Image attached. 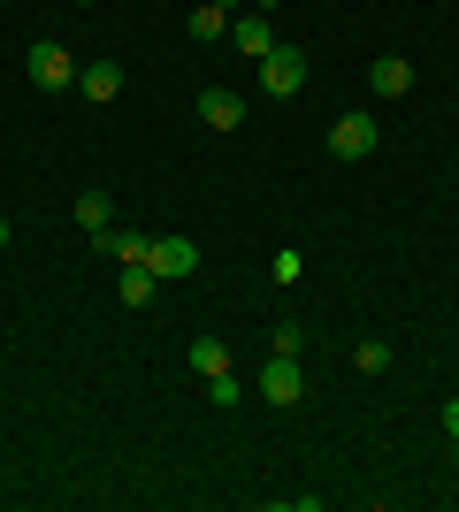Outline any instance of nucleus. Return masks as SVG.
I'll list each match as a JSON object with an SVG mask.
<instances>
[{
  "label": "nucleus",
  "mask_w": 459,
  "mask_h": 512,
  "mask_svg": "<svg viewBox=\"0 0 459 512\" xmlns=\"http://www.w3.org/2000/svg\"><path fill=\"white\" fill-rule=\"evenodd\" d=\"M261 398H268L276 413L306 398V367H299V352H268V367H261Z\"/></svg>",
  "instance_id": "obj_1"
},
{
  "label": "nucleus",
  "mask_w": 459,
  "mask_h": 512,
  "mask_svg": "<svg viewBox=\"0 0 459 512\" xmlns=\"http://www.w3.org/2000/svg\"><path fill=\"white\" fill-rule=\"evenodd\" d=\"M261 92H268V100L306 92V54H299V46H268V54H261Z\"/></svg>",
  "instance_id": "obj_2"
},
{
  "label": "nucleus",
  "mask_w": 459,
  "mask_h": 512,
  "mask_svg": "<svg viewBox=\"0 0 459 512\" xmlns=\"http://www.w3.org/2000/svg\"><path fill=\"white\" fill-rule=\"evenodd\" d=\"M23 69H31V85H39V92H77V62H69V46H54V39L31 46V62H23Z\"/></svg>",
  "instance_id": "obj_3"
},
{
  "label": "nucleus",
  "mask_w": 459,
  "mask_h": 512,
  "mask_svg": "<svg viewBox=\"0 0 459 512\" xmlns=\"http://www.w3.org/2000/svg\"><path fill=\"white\" fill-rule=\"evenodd\" d=\"M375 146H383L375 115H337V123H329V153H337V161H368Z\"/></svg>",
  "instance_id": "obj_4"
},
{
  "label": "nucleus",
  "mask_w": 459,
  "mask_h": 512,
  "mask_svg": "<svg viewBox=\"0 0 459 512\" xmlns=\"http://www.w3.org/2000/svg\"><path fill=\"white\" fill-rule=\"evenodd\" d=\"M146 268H153L161 283H192V276H199V245H192V237H153Z\"/></svg>",
  "instance_id": "obj_5"
},
{
  "label": "nucleus",
  "mask_w": 459,
  "mask_h": 512,
  "mask_svg": "<svg viewBox=\"0 0 459 512\" xmlns=\"http://www.w3.org/2000/svg\"><path fill=\"white\" fill-rule=\"evenodd\" d=\"M368 85H375V100H406V92H414V62H406V54H375Z\"/></svg>",
  "instance_id": "obj_6"
},
{
  "label": "nucleus",
  "mask_w": 459,
  "mask_h": 512,
  "mask_svg": "<svg viewBox=\"0 0 459 512\" xmlns=\"http://www.w3.org/2000/svg\"><path fill=\"white\" fill-rule=\"evenodd\" d=\"M230 46H238L245 62H261L268 46H276V31H268V16H261V8H238V16H230Z\"/></svg>",
  "instance_id": "obj_7"
},
{
  "label": "nucleus",
  "mask_w": 459,
  "mask_h": 512,
  "mask_svg": "<svg viewBox=\"0 0 459 512\" xmlns=\"http://www.w3.org/2000/svg\"><path fill=\"white\" fill-rule=\"evenodd\" d=\"M199 123L230 138V130L245 123V100H238V92H230V85H207V92H199Z\"/></svg>",
  "instance_id": "obj_8"
},
{
  "label": "nucleus",
  "mask_w": 459,
  "mask_h": 512,
  "mask_svg": "<svg viewBox=\"0 0 459 512\" xmlns=\"http://www.w3.org/2000/svg\"><path fill=\"white\" fill-rule=\"evenodd\" d=\"M77 92H85L92 107L123 100V62H77Z\"/></svg>",
  "instance_id": "obj_9"
},
{
  "label": "nucleus",
  "mask_w": 459,
  "mask_h": 512,
  "mask_svg": "<svg viewBox=\"0 0 459 512\" xmlns=\"http://www.w3.org/2000/svg\"><path fill=\"white\" fill-rule=\"evenodd\" d=\"M184 39H192V46H215V39H230V16H222L215 0H199L192 16H184Z\"/></svg>",
  "instance_id": "obj_10"
},
{
  "label": "nucleus",
  "mask_w": 459,
  "mask_h": 512,
  "mask_svg": "<svg viewBox=\"0 0 459 512\" xmlns=\"http://www.w3.org/2000/svg\"><path fill=\"white\" fill-rule=\"evenodd\" d=\"M92 253H115L123 268H131V260L153 253V237H138V230H100V237H92Z\"/></svg>",
  "instance_id": "obj_11"
},
{
  "label": "nucleus",
  "mask_w": 459,
  "mask_h": 512,
  "mask_svg": "<svg viewBox=\"0 0 459 512\" xmlns=\"http://www.w3.org/2000/svg\"><path fill=\"white\" fill-rule=\"evenodd\" d=\"M184 367H192L199 383H207V375H222V367H230V344H222V337H192V352H184Z\"/></svg>",
  "instance_id": "obj_12"
},
{
  "label": "nucleus",
  "mask_w": 459,
  "mask_h": 512,
  "mask_svg": "<svg viewBox=\"0 0 459 512\" xmlns=\"http://www.w3.org/2000/svg\"><path fill=\"white\" fill-rule=\"evenodd\" d=\"M77 230H85V237L115 230V207H108V192H77Z\"/></svg>",
  "instance_id": "obj_13"
},
{
  "label": "nucleus",
  "mask_w": 459,
  "mask_h": 512,
  "mask_svg": "<svg viewBox=\"0 0 459 512\" xmlns=\"http://www.w3.org/2000/svg\"><path fill=\"white\" fill-rule=\"evenodd\" d=\"M115 291H123V306H146L153 291H161V276H153L146 260H131V268H123V283H115Z\"/></svg>",
  "instance_id": "obj_14"
},
{
  "label": "nucleus",
  "mask_w": 459,
  "mask_h": 512,
  "mask_svg": "<svg viewBox=\"0 0 459 512\" xmlns=\"http://www.w3.org/2000/svg\"><path fill=\"white\" fill-rule=\"evenodd\" d=\"M352 367H360V375H383V367H391V337H360L352 344Z\"/></svg>",
  "instance_id": "obj_15"
},
{
  "label": "nucleus",
  "mask_w": 459,
  "mask_h": 512,
  "mask_svg": "<svg viewBox=\"0 0 459 512\" xmlns=\"http://www.w3.org/2000/svg\"><path fill=\"white\" fill-rule=\"evenodd\" d=\"M207 398H215L222 413H238V398H245V390H238V375H230V367H222V375H207Z\"/></svg>",
  "instance_id": "obj_16"
},
{
  "label": "nucleus",
  "mask_w": 459,
  "mask_h": 512,
  "mask_svg": "<svg viewBox=\"0 0 459 512\" xmlns=\"http://www.w3.org/2000/svg\"><path fill=\"white\" fill-rule=\"evenodd\" d=\"M268 276H276V283H299L306 276V253H299V245H284V253L268 260Z\"/></svg>",
  "instance_id": "obj_17"
},
{
  "label": "nucleus",
  "mask_w": 459,
  "mask_h": 512,
  "mask_svg": "<svg viewBox=\"0 0 459 512\" xmlns=\"http://www.w3.org/2000/svg\"><path fill=\"white\" fill-rule=\"evenodd\" d=\"M268 352H306V329L299 321H276V329H268Z\"/></svg>",
  "instance_id": "obj_18"
},
{
  "label": "nucleus",
  "mask_w": 459,
  "mask_h": 512,
  "mask_svg": "<svg viewBox=\"0 0 459 512\" xmlns=\"http://www.w3.org/2000/svg\"><path fill=\"white\" fill-rule=\"evenodd\" d=\"M444 436H452V451H459V398H444Z\"/></svg>",
  "instance_id": "obj_19"
},
{
  "label": "nucleus",
  "mask_w": 459,
  "mask_h": 512,
  "mask_svg": "<svg viewBox=\"0 0 459 512\" xmlns=\"http://www.w3.org/2000/svg\"><path fill=\"white\" fill-rule=\"evenodd\" d=\"M215 8H222V16H238V8H253V0H215Z\"/></svg>",
  "instance_id": "obj_20"
},
{
  "label": "nucleus",
  "mask_w": 459,
  "mask_h": 512,
  "mask_svg": "<svg viewBox=\"0 0 459 512\" xmlns=\"http://www.w3.org/2000/svg\"><path fill=\"white\" fill-rule=\"evenodd\" d=\"M8 237H16V230H8V214H0V253H8Z\"/></svg>",
  "instance_id": "obj_21"
},
{
  "label": "nucleus",
  "mask_w": 459,
  "mask_h": 512,
  "mask_svg": "<svg viewBox=\"0 0 459 512\" xmlns=\"http://www.w3.org/2000/svg\"><path fill=\"white\" fill-rule=\"evenodd\" d=\"M253 8H261V16H276V8H284V0H253Z\"/></svg>",
  "instance_id": "obj_22"
},
{
  "label": "nucleus",
  "mask_w": 459,
  "mask_h": 512,
  "mask_svg": "<svg viewBox=\"0 0 459 512\" xmlns=\"http://www.w3.org/2000/svg\"><path fill=\"white\" fill-rule=\"evenodd\" d=\"M69 8H92V0H69Z\"/></svg>",
  "instance_id": "obj_23"
}]
</instances>
